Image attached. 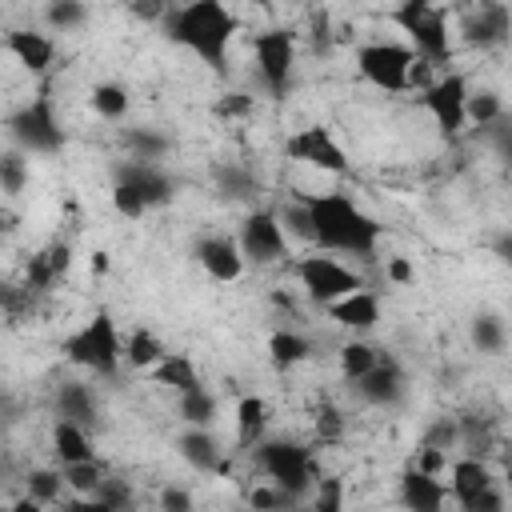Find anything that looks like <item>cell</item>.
Segmentation results:
<instances>
[{
    "instance_id": "cell-1",
    "label": "cell",
    "mask_w": 512,
    "mask_h": 512,
    "mask_svg": "<svg viewBox=\"0 0 512 512\" xmlns=\"http://www.w3.org/2000/svg\"><path fill=\"white\" fill-rule=\"evenodd\" d=\"M160 28L176 48L192 52L208 72H224L240 20L224 0H180L172 4Z\"/></svg>"
},
{
    "instance_id": "cell-2",
    "label": "cell",
    "mask_w": 512,
    "mask_h": 512,
    "mask_svg": "<svg viewBox=\"0 0 512 512\" xmlns=\"http://www.w3.org/2000/svg\"><path fill=\"white\" fill-rule=\"evenodd\" d=\"M300 200L308 204L312 244L320 252H344V256H360V260L376 256V244H380L384 228L352 196H344V192H304Z\"/></svg>"
},
{
    "instance_id": "cell-3",
    "label": "cell",
    "mask_w": 512,
    "mask_h": 512,
    "mask_svg": "<svg viewBox=\"0 0 512 512\" xmlns=\"http://www.w3.org/2000/svg\"><path fill=\"white\" fill-rule=\"evenodd\" d=\"M60 352L68 364L92 372V376H116L120 364H124V340H120V328L112 320L108 308H96L80 328H72L64 340H60Z\"/></svg>"
},
{
    "instance_id": "cell-4",
    "label": "cell",
    "mask_w": 512,
    "mask_h": 512,
    "mask_svg": "<svg viewBox=\"0 0 512 512\" xmlns=\"http://www.w3.org/2000/svg\"><path fill=\"white\" fill-rule=\"evenodd\" d=\"M248 456H252V468H256L264 480L288 488V492L300 496V500H304V496L316 488V480H320L316 456H312V448L300 444V440L264 436L256 448H248Z\"/></svg>"
},
{
    "instance_id": "cell-5",
    "label": "cell",
    "mask_w": 512,
    "mask_h": 512,
    "mask_svg": "<svg viewBox=\"0 0 512 512\" xmlns=\"http://www.w3.org/2000/svg\"><path fill=\"white\" fill-rule=\"evenodd\" d=\"M388 20L408 36L416 56L432 60L436 68L452 64V32H448V12L440 0H396Z\"/></svg>"
},
{
    "instance_id": "cell-6",
    "label": "cell",
    "mask_w": 512,
    "mask_h": 512,
    "mask_svg": "<svg viewBox=\"0 0 512 512\" xmlns=\"http://www.w3.org/2000/svg\"><path fill=\"white\" fill-rule=\"evenodd\" d=\"M8 140L28 156H56L64 148V128H60L56 100L48 96V88H40L32 100H24L8 116Z\"/></svg>"
},
{
    "instance_id": "cell-7",
    "label": "cell",
    "mask_w": 512,
    "mask_h": 512,
    "mask_svg": "<svg viewBox=\"0 0 512 512\" xmlns=\"http://www.w3.org/2000/svg\"><path fill=\"white\" fill-rule=\"evenodd\" d=\"M416 64L412 44H396V40H368L356 48V72L360 80H368L380 92H408V72Z\"/></svg>"
},
{
    "instance_id": "cell-8",
    "label": "cell",
    "mask_w": 512,
    "mask_h": 512,
    "mask_svg": "<svg viewBox=\"0 0 512 512\" xmlns=\"http://www.w3.org/2000/svg\"><path fill=\"white\" fill-rule=\"evenodd\" d=\"M296 284L304 288V296H308L312 304L328 308L332 300H340V296L364 288V276L352 272L348 264H340L336 256H328V252L316 248V252H308V256L296 260Z\"/></svg>"
},
{
    "instance_id": "cell-9",
    "label": "cell",
    "mask_w": 512,
    "mask_h": 512,
    "mask_svg": "<svg viewBox=\"0 0 512 512\" xmlns=\"http://www.w3.org/2000/svg\"><path fill=\"white\" fill-rule=\"evenodd\" d=\"M252 60H256V76H260L264 92L272 100H284L292 88V72H296V32H288V28L256 32Z\"/></svg>"
},
{
    "instance_id": "cell-10",
    "label": "cell",
    "mask_w": 512,
    "mask_h": 512,
    "mask_svg": "<svg viewBox=\"0 0 512 512\" xmlns=\"http://www.w3.org/2000/svg\"><path fill=\"white\" fill-rule=\"evenodd\" d=\"M236 244H240V252H244L248 264L268 268V264H280V260L288 256V228H284L280 212H272V208H252V212L240 220Z\"/></svg>"
},
{
    "instance_id": "cell-11",
    "label": "cell",
    "mask_w": 512,
    "mask_h": 512,
    "mask_svg": "<svg viewBox=\"0 0 512 512\" xmlns=\"http://www.w3.org/2000/svg\"><path fill=\"white\" fill-rule=\"evenodd\" d=\"M468 76L464 72H444L436 76L428 88H420V108L432 116V124L440 128V136H460V128L468 124Z\"/></svg>"
},
{
    "instance_id": "cell-12",
    "label": "cell",
    "mask_w": 512,
    "mask_h": 512,
    "mask_svg": "<svg viewBox=\"0 0 512 512\" xmlns=\"http://www.w3.org/2000/svg\"><path fill=\"white\" fill-rule=\"evenodd\" d=\"M284 156H292L296 164L320 168V172H328V176H344V172H348V152L340 148V140H336L332 128H324V124L296 128V132L284 140Z\"/></svg>"
},
{
    "instance_id": "cell-13",
    "label": "cell",
    "mask_w": 512,
    "mask_h": 512,
    "mask_svg": "<svg viewBox=\"0 0 512 512\" xmlns=\"http://www.w3.org/2000/svg\"><path fill=\"white\" fill-rule=\"evenodd\" d=\"M464 44L468 48H500L512 40V8L504 0H476L464 16Z\"/></svg>"
},
{
    "instance_id": "cell-14",
    "label": "cell",
    "mask_w": 512,
    "mask_h": 512,
    "mask_svg": "<svg viewBox=\"0 0 512 512\" xmlns=\"http://www.w3.org/2000/svg\"><path fill=\"white\" fill-rule=\"evenodd\" d=\"M352 388H356V396H360L364 404H372V408H396V404L404 400V392H408V376H404L400 360L384 352L380 364H376L368 376H360Z\"/></svg>"
},
{
    "instance_id": "cell-15",
    "label": "cell",
    "mask_w": 512,
    "mask_h": 512,
    "mask_svg": "<svg viewBox=\"0 0 512 512\" xmlns=\"http://www.w3.org/2000/svg\"><path fill=\"white\" fill-rule=\"evenodd\" d=\"M192 256L216 284H236L244 276V268H248V260H244V252H240V244L232 236H200Z\"/></svg>"
},
{
    "instance_id": "cell-16",
    "label": "cell",
    "mask_w": 512,
    "mask_h": 512,
    "mask_svg": "<svg viewBox=\"0 0 512 512\" xmlns=\"http://www.w3.org/2000/svg\"><path fill=\"white\" fill-rule=\"evenodd\" d=\"M116 180L136 184L140 196L148 200V208H164V204H172V196H176V180H172V172H168L160 160H132V156H128V160L116 168Z\"/></svg>"
},
{
    "instance_id": "cell-17",
    "label": "cell",
    "mask_w": 512,
    "mask_h": 512,
    "mask_svg": "<svg viewBox=\"0 0 512 512\" xmlns=\"http://www.w3.org/2000/svg\"><path fill=\"white\" fill-rule=\"evenodd\" d=\"M396 496H400V504L412 508V512H440L452 492H448V484H444L440 476H432V472L408 464V468L400 472V480H396Z\"/></svg>"
},
{
    "instance_id": "cell-18",
    "label": "cell",
    "mask_w": 512,
    "mask_h": 512,
    "mask_svg": "<svg viewBox=\"0 0 512 512\" xmlns=\"http://www.w3.org/2000/svg\"><path fill=\"white\" fill-rule=\"evenodd\" d=\"M4 48L8 56H16L20 68H28L32 76H44L56 60V40L48 32H36V28H12L4 36Z\"/></svg>"
},
{
    "instance_id": "cell-19",
    "label": "cell",
    "mask_w": 512,
    "mask_h": 512,
    "mask_svg": "<svg viewBox=\"0 0 512 512\" xmlns=\"http://www.w3.org/2000/svg\"><path fill=\"white\" fill-rule=\"evenodd\" d=\"M72 268V244L56 240V244H44L40 252H32V260L24 264V288L28 292H52V284L60 276H68Z\"/></svg>"
},
{
    "instance_id": "cell-20",
    "label": "cell",
    "mask_w": 512,
    "mask_h": 512,
    "mask_svg": "<svg viewBox=\"0 0 512 512\" xmlns=\"http://www.w3.org/2000/svg\"><path fill=\"white\" fill-rule=\"evenodd\" d=\"M448 492H452V500L460 504V508H468L476 496H484L488 488H496V476H492V468L484 464V456H460V460H452V468H448Z\"/></svg>"
},
{
    "instance_id": "cell-21",
    "label": "cell",
    "mask_w": 512,
    "mask_h": 512,
    "mask_svg": "<svg viewBox=\"0 0 512 512\" xmlns=\"http://www.w3.org/2000/svg\"><path fill=\"white\" fill-rule=\"evenodd\" d=\"M324 312H328L340 328H348V332H372V328L380 324V296L368 292V288H356V292L332 300Z\"/></svg>"
},
{
    "instance_id": "cell-22",
    "label": "cell",
    "mask_w": 512,
    "mask_h": 512,
    "mask_svg": "<svg viewBox=\"0 0 512 512\" xmlns=\"http://www.w3.org/2000/svg\"><path fill=\"white\" fill-rule=\"evenodd\" d=\"M176 452H180L184 464H192V472H220V464L228 460L224 448H220V440L204 424H188L180 432V440H176Z\"/></svg>"
},
{
    "instance_id": "cell-23",
    "label": "cell",
    "mask_w": 512,
    "mask_h": 512,
    "mask_svg": "<svg viewBox=\"0 0 512 512\" xmlns=\"http://www.w3.org/2000/svg\"><path fill=\"white\" fill-rule=\"evenodd\" d=\"M52 412L64 416V420H76V424L92 428L100 420V400H96V392L84 380H64V384H56Z\"/></svg>"
},
{
    "instance_id": "cell-24",
    "label": "cell",
    "mask_w": 512,
    "mask_h": 512,
    "mask_svg": "<svg viewBox=\"0 0 512 512\" xmlns=\"http://www.w3.org/2000/svg\"><path fill=\"white\" fill-rule=\"evenodd\" d=\"M268 424H272L268 400L256 396V392H244V396L236 400V448H240V452L256 448V444L268 436Z\"/></svg>"
},
{
    "instance_id": "cell-25",
    "label": "cell",
    "mask_w": 512,
    "mask_h": 512,
    "mask_svg": "<svg viewBox=\"0 0 512 512\" xmlns=\"http://www.w3.org/2000/svg\"><path fill=\"white\" fill-rule=\"evenodd\" d=\"M48 444H52L56 464H80V460H96L92 436H88V428H84V424H76V420L56 416V420H52V432H48Z\"/></svg>"
},
{
    "instance_id": "cell-26",
    "label": "cell",
    "mask_w": 512,
    "mask_h": 512,
    "mask_svg": "<svg viewBox=\"0 0 512 512\" xmlns=\"http://www.w3.org/2000/svg\"><path fill=\"white\" fill-rule=\"evenodd\" d=\"M148 380H152V384H160V388H168V392H176V396H184V392H192V388H200V384H204V380H200L196 360H192V356H184V352H168V356L148 372Z\"/></svg>"
},
{
    "instance_id": "cell-27",
    "label": "cell",
    "mask_w": 512,
    "mask_h": 512,
    "mask_svg": "<svg viewBox=\"0 0 512 512\" xmlns=\"http://www.w3.org/2000/svg\"><path fill=\"white\" fill-rule=\"evenodd\" d=\"M308 356H312V340H308L304 332H296V328H276V332L268 336V360H272L276 372H288V368L304 364Z\"/></svg>"
},
{
    "instance_id": "cell-28",
    "label": "cell",
    "mask_w": 512,
    "mask_h": 512,
    "mask_svg": "<svg viewBox=\"0 0 512 512\" xmlns=\"http://www.w3.org/2000/svg\"><path fill=\"white\" fill-rule=\"evenodd\" d=\"M168 356V348H164V340L152 332V328H132L128 332V340H124V364L128 368H136V372H152L160 360Z\"/></svg>"
},
{
    "instance_id": "cell-29",
    "label": "cell",
    "mask_w": 512,
    "mask_h": 512,
    "mask_svg": "<svg viewBox=\"0 0 512 512\" xmlns=\"http://www.w3.org/2000/svg\"><path fill=\"white\" fill-rule=\"evenodd\" d=\"M468 340H472L476 352L496 356V352H504V344H508V328H504V320H500L496 312H476V316L468 320Z\"/></svg>"
},
{
    "instance_id": "cell-30",
    "label": "cell",
    "mask_w": 512,
    "mask_h": 512,
    "mask_svg": "<svg viewBox=\"0 0 512 512\" xmlns=\"http://www.w3.org/2000/svg\"><path fill=\"white\" fill-rule=\"evenodd\" d=\"M456 424H460V448H464L468 456H488V452H492L496 428H492L488 416H480V412H460Z\"/></svg>"
},
{
    "instance_id": "cell-31",
    "label": "cell",
    "mask_w": 512,
    "mask_h": 512,
    "mask_svg": "<svg viewBox=\"0 0 512 512\" xmlns=\"http://www.w3.org/2000/svg\"><path fill=\"white\" fill-rule=\"evenodd\" d=\"M88 104H92V112H96L100 120H124V116H128L132 96H128V88H124V84H116V80H100V84H92Z\"/></svg>"
},
{
    "instance_id": "cell-32",
    "label": "cell",
    "mask_w": 512,
    "mask_h": 512,
    "mask_svg": "<svg viewBox=\"0 0 512 512\" xmlns=\"http://www.w3.org/2000/svg\"><path fill=\"white\" fill-rule=\"evenodd\" d=\"M380 356H384V352H380L376 344H368V340H356V336H352V340L340 348V376H344L348 384H356L360 376H368V372L380 364Z\"/></svg>"
},
{
    "instance_id": "cell-33",
    "label": "cell",
    "mask_w": 512,
    "mask_h": 512,
    "mask_svg": "<svg viewBox=\"0 0 512 512\" xmlns=\"http://www.w3.org/2000/svg\"><path fill=\"white\" fill-rule=\"evenodd\" d=\"M216 188H220V196L244 204V200H256L260 180H256L252 168H244V164H224V168H216Z\"/></svg>"
},
{
    "instance_id": "cell-34",
    "label": "cell",
    "mask_w": 512,
    "mask_h": 512,
    "mask_svg": "<svg viewBox=\"0 0 512 512\" xmlns=\"http://www.w3.org/2000/svg\"><path fill=\"white\" fill-rule=\"evenodd\" d=\"M24 492H28L36 504H60L64 492H68L64 468H32V472L24 476Z\"/></svg>"
},
{
    "instance_id": "cell-35",
    "label": "cell",
    "mask_w": 512,
    "mask_h": 512,
    "mask_svg": "<svg viewBox=\"0 0 512 512\" xmlns=\"http://www.w3.org/2000/svg\"><path fill=\"white\" fill-rule=\"evenodd\" d=\"M168 148H172L168 136L156 132V128H128V132H124V152H128L132 160H164Z\"/></svg>"
},
{
    "instance_id": "cell-36",
    "label": "cell",
    "mask_w": 512,
    "mask_h": 512,
    "mask_svg": "<svg viewBox=\"0 0 512 512\" xmlns=\"http://www.w3.org/2000/svg\"><path fill=\"white\" fill-rule=\"evenodd\" d=\"M44 24L52 32H76L88 24V4L84 0H48L44 4Z\"/></svg>"
},
{
    "instance_id": "cell-37",
    "label": "cell",
    "mask_w": 512,
    "mask_h": 512,
    "mask_svg": "<svg viewBox=\"0 0 512 512\" xmlns=\"http://www.w3.org/2000/svg\"><path fill=\"white\" fill-rule=\"evenodd\" d=\"M64 468V480H68V492H76V496H92L100 484H104V476H108V468L100 464V460H80V464H60Z\"/></svg>"
},
{
    "instance_id": "cell-38",
    "label": "cell",
    "mask_w": 512,
    "mask_h": 512,
    "mask_svg": "<svg viewBox=\"0 0 512 512\" xmlns=\"http://www.w3.org/2000/svg\"><path fill=\"white\" fill-rule=\"evenodd\" d=\"M468 120L476 128H496L504 120V100L500 92L492 88H480V92H468Z\"/></svg>"
},
{
    "instance_id": "cell-39",
    "label": "cell",
    "mask_w": 512,
    "mask_h": 512,
    "mask_svg": "<svg viewBox=\"0 0 512 512\" xmlns=\"http://www.w3.org/2000/svg\"><path fill=\"white\" fill-rule=\"evenodd\" d=\"M180 420L184 424H204V428H212V420H216V396L200 384V388H192V392H184L180 396Z\"/></svg>"
},
{
    "instance_id": "cell-40",
    "label": "cell",
    "mask_w": 512,
    "mask_h": 512,
    "mask_svg": "<svg viewBox=\"0 0 512 512\" xmlns=\"http://www.w3.org/2000/svg\"><path fill=\"white\" fill-rule=\"evenodd\" d=\"M28 152H20L16 144L0 156V188L8 192V196H20V188H24V180H28V160H24Z\"/></svg>"
},
{
    "instance_id": "cell-41",
    "label": "cell",
    "mask_w": 512,
    "mask_h": 512,
    "mask_svg": "<svg viewBox=\"0 0 512 512\" xmlns=\"http://www.w3.org/2000/svg\"><path fill=\"white\" fill-rule=\"evenodd\" d=\"M92 508H104V512H116V508H128L132 504V484L128 480H116V476H104V484L88 496Z\"/></svg>"
},
{
    "instance_id": "cell-42",
    "label": "cell",
    "mask_w": 512,
    "mask_h": 512,
    "mask_svg": "<svg viewBox=\"0 0 512 512\" xmlns=\"http://www.w3.org/2000/svg\"><path fill=\"white\" fill-rule=\"evenodd\" d=\"M112 208H116V216H124V220H140V216L148 212V200L140 196L136 184H128V180H112Z\"/></svg>"
},
{
    "instance_id": "cell-43",
    "label": "cell",
    "mask_w": 512,
    "mask_h": 512,
    "mask_svg": "<svg viewBox=\"0 0 512 512\" xmlns=\"http://www.w3.org/2000/svg\"><path fill=\"white\" fill-rule=\"evenodd\" d=\"M248 504L252 508H288V504H300V496H292L288 488H280L272 480H260L256 488H248Z\"/></svg>"
},
{
    "instance_id": "cell-44",
    "label": "cell",
    "mask_w": 512,
    "mask_h": 512,
    "mask_svg": "<svg viewBox=\"0 0 512 512\" xmlns=\"http://www.w3.org/2000/svg\"><path fill=\"white\" fill-rule=\"evenodd\" d=\"M420 444H436V448H460V424H456V416H436L428 428H424V436H420Z\"/></svg>"
},
{
    "instance_id": "cell-45",
    "label": "cell",
    "mask_w": 512,
    "mask_h": 512,
    "mask_svg": "<svg viewBox=\"0 0 512 512\" xmlns=\"http://www.w3.org/2000/svg\"><path fill=\"white\" fill-rule=\"evenodd\" d=\"M252 108H256V100L248 92H224L212 104V116H220V120H244V116H252Z\"/></svg>"
},
{
    "instance_id": "cell-46",
    "label": "cell",
    "mask_w": 512,
    "mask_h": 512,
    "mask_svg": "<svg viewBox=\"0 0 512 512\" xmlns=\"http://www.w3.org/2000/svg\"><path fill=\"white\" fill-rule=\"evenodd\" d=\"M280 220H284V228L292 232V236H300V240H308L312 244V216H308V204L296 196V204H288L284 212H280Z\"/></svg>"
},
{
    "instance_id": "cell-47",
    "label": "cell",
    "mask_w": 512,
    "mask_h": 512,
    "mask_svg": "<svg viewBox=\"0 0 512 512\" xmlns=\"http://www.w3.org/2000/svg\"><path fill=\"white\" fill-rule=\"evenodd\" d=\"M312 504H316L320 512H336V508L344 504V484H340L336 476L316 480V496H312Z\"/></svg>"
},
{
    "instance_id": "cell-48",
    "label": "cell",
    "mask_w": 512,
    "mask_h": 512,
    "mask_svg": "<svg viewBox=\"0 0 512 512\" xmlns=\"http://www.w3.org/2000/svg\"><path fill=\"white\" fill-rule=\"evenodd\" d=\"M128 12L140 24H164V16L172 12V0H128Z\"/></svg>"
},
{
    "instance_id": "cell-49",
    "label": "cell",
    "mask_w": 512,
    "mask_h": 512,
    "mask_svg": "<svg viewBox=\"0 0 512 512\" xmlns=\"http://www.w3.org/2000/svg\"><path fill=\"white\" fill-rule=\"evenodd\" d=\"M412 464H416V468H424V472H432V476H440V472H448V448L420 444V448H416V456H412Z\"/></svg>"
},
{
    "instance_id": "cell-50",
    "label": "cell",
    "mask_w": 512,
    "mask_h": 512,
    "mask_svg": "<svg viewBox=\"0 0 512 512\" xmlns=\"http://www.w3.org/2000/svg\"><path fill=\"white\" fill-rule=\"evenodd\" d=\"M340 432H344V416H340L332 404H324V408L316 412V436H320V444L340 440Z\"/></svg>"
},
{
    "instance_id": "cell-51",
    "label": "cell",
    "mask_w": 512,
    "mask_h": 512,
    "mask_svg": "<svg viewBox=\"0 0 512 512\" xmlns=\"http://www.w3.org/2000/svg\"><path fill=\"white\" fill-rule=\"evenodd\" d=\"M384 276H388L392 284H412V280H416V264H412L408 256H388V260H384Z\"/></svg>"
},
{
    "instance_id": "cell-52",
    "label": "cell",
    "mask_w": 512,
    "mask_h": 512,
    "mask_svg": "<svg viewBox=\"0 0 512 512\" xmlns=\"http://www.w3.org/2000/svg\"><path fill=\"white\" fill-rule=\"evenodd\" d=\"M160 508H164V512H192V492H184V488H164V492H160Z\"/></svg>"
},
{
    "instance_id": "cell-53",
    "label": "cell",
    "mask_w": 512,
    "mask_h": 512,
    "mask_svg": "<svg viewBox=\"0 0 512 512\" xmlns=\"http://www.w3.org/2000/svg\"><path fill=\"white\" fill-rule=\"evenodd\" d=\"M500 508H504L500 488H488V492H484V496H476V500H472L464 512H500Z\"/></svg>"
},
{
    "instance_id": "cell-54",
    "label": "cell",
    "mask_w": 512,
    "mask_h": 512,
    "mask_svg": "<svg viewBox=\"0 0 512 512\" xmlns=\"http://www.w3.org/2000/svg\"><path fill=\"white\" fill-rule=\"evenodd\" d=\"M492 252L500 256V264H508V268H512V228H508V232H500V236L492 240Z\"/></svg>"
},
{
    "instance_id": "cell-55",
    "label": "cell",
    "mask_w": 512,
    "mask_h": 512,
    "mask_svg": "<svg viewBox=\"0 0 512 512\" xmlns=\"http://www.w3.org/2000/svg\"><path fill=\"white\" fill-rule=\"evenodd\" d=\"M88 268H92V276H108V268H112V256H108L104 248H96V252L88 256Z\"/></svg>"
},
{
    "instance_id": "cell-56",
    "label": "cell",
    "mask_w": 512,
    "mask_h": 512,
    "mask_svg": "<svg viewBox=\"0 0 512 512\" xmlns=\"http://www.w3.org/2000/svg\"><path fill=\"white\" fill-rule=\"evenodd\" d=\"M248 4H256V8H264V12L272 8V0H248Z\"/></svg>"
},
{
    "instance_id": "cell-57",
    "label": "cell",
    "mask_w": 512,
    "mask_h": 512,
    "mask_svg": "<svg viewBox=\"0 0 512 512\" xmlns=\"http://www.w3.org/2000/svg\"><path fill=\"white\" fill-rule=\"evenodd\" d=\"M452 4H460V8H472V4H476V0H452Z\"/></svg>"
}]
</instances>
